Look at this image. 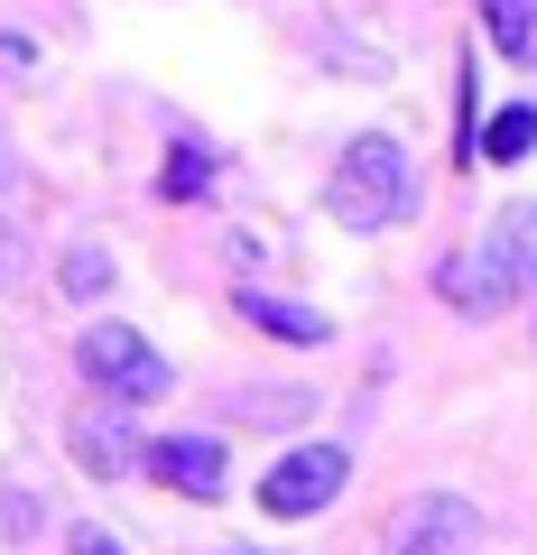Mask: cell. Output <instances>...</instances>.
I'll use <instances>...</instances> for the list:
<instances>
[{"mask_svg":"<svg viewBox=\"0 0 537 555\" xmlns=\"http://www.w3.org/2000/svg\"><path fill=\"white\" fill-rule=\"evenodd\" d=\"M436 297L455 306V315H473V324H491V315H510L519 297H537V195H519L473 259H445Z\"/></svg>","mask_w":537,"mask_h":555,"instance_id":"obj_1","label":"cell"},{"mask_svg":"<svg viewBox=\"0 0 537 555\" xmlns=\"http://www.w3.org/2000/svg\"><path fill=\"white\" fill-rule=\"evenodd\" d=\"M324 214L343 232H389V222L418 214V177H408V149L380 130H361L353 149L334 158V185H324Z\"/></svg>","mask_w":537,"mask_h":555,"instance_id":"obj_2","label":"cell"},{"mask_svg":"<svg viewBox=\"0 0 537 555\" xmlns=\"http://www.w3.org/2000/svg\"><path fill=\"white\" fill-rule=\"evenodd\" d=\"M75 361H84V379H93L102 398H120V408H158L167 398V361H158V343H149L140 324H93V334L75 343Z\"/></svg>","mask_w":537,"mask_h":555,"instance_id":"obj_3","label":"cell"},{"mask_svg":"<svg viewBox=\"0 0 537 555\" xmlns=\"http://www.w3.org/2000/svg\"><path fill=\"white\" fill-rule=\"evenodd\" d=\"M380 555H482V509L463 491H418L389 518Z\"/></svg>","mask_w":537,"mask_h":555,"instance_id":"obj_4","label":"cell"},{"mask_svg":"<svg viewBox=\"0 0 537 555\" xmlns=\"http://www.w3.org/2000/svg\"><path fill=\"white\" fill-rule=\"evenodd\" d=\"M353 481V454L343 444H297L287 463H269V481H259V509L269 518H316L324 500Z\"/></svg>","mask_w":537,"mask_h":555,"instance_id":"obj_5","label":"cell"},{"mask_svg":"<svg viewBox=\"0 0 537 555\" xmlns=\"http://www.w3.org/2000/svg\"><path fill=\"white\" fill-rule=\"evenodd\" d=\"M65 444H75V463H84L93 481H120V473H140V463H149L140 426H130L120 408H84L75 426H65Z\"/></svg>","mask_w":537,"mask_h":555,"instance_id":"obj_6","label":"cell"},{"mask_svg":"<svg viewBox=\"0 0 537 555\" xmlns=\"http://www.w3.org/2000/svg\"><path fill=\"white\" fill-rule=\"evenodd\" d=\"M140 473L158 491H177V500H214L222 491V436H158Z\"/></svg>","mask_w":537,"mask_h":555,"instance_id":"obj_7","label":"cell"},{"mask_svg":"<svg viewBox=\"0 0 537 555\" xmlns=\"http://www.w3.org/2000/svg\"><path fill=\"white\" fill-rule=\"evenodd\" d=\"M241 324H259V334H279V343H334V324L316 306H287L269 287H241Z\"/></svg>","mask_w":537,"mask_h":555,"instance_id":"obj_8","label":"cell"},{"mask_svg":"<svg viewBox=\"0 0 537 555\" xmlns=\"http://www.w3.org/2000/svg\"><path fill=\"white\" fill-rule=\"evenodd\" d=\"M158 195L167 204H204V195H214V149H204V139H177V149H167Z\"/></svg>","mask_w":537,"mask_h":555,"instance_id":"obj_9","label":"cell"},{"mask_svg":"<svg viewBox=\"0 0 537 555\" xmlns=\"http://www.w3.org/2000/svg\"><path fill=\"white\" fill-rule=\"evenodd\" d=\"M482 20H491V47L510 65H537V0H482Z\"/></svg>","mask_w":537,"mask_h":555,"instance_id":"obj_10","label":"cell"},{"mask_svg":"<svg viewBox=\"0 0 537 555\" xmlns=\"http://www.w3.org/2000/svg\"><path fill=\"white\" fill-rule=\"evenodd\" d=\"M537 149V102H510V112H491V130H482V158L491 167H519Z\"/></svg>","mask_w":537,"mask_h":555,"instance_id":"obj_11","label":"cell"},{"mask_svg":"<svg viewBox=\"0 0 537 555\" xmlns=\"http://www.w3.org/2000/svg\"><path fill=\"white\" fill-rule=\"evenodd\" d=\"M56 287L65 297H102V287H112V250H102V241H75L65 269H56Z\"/></svg>","mask_w":537,"mask_h":555,"instance_id":"obj_12","label":"cell"},{"mask_svg":"<svg viewBox=\"0 0 537 555\" xmlns=\"http://www.w3.org/2000/svg\"><path fill=\"white\" fill-rule=\"evenodd\" d=\"M0 537L20 546V537H38V500L20 491V481H0Z\"/></svg>","mask_w":537,"mask_h":555,"instance_id":"obj_13","label":"cell"},{"mask_svg":"<svg viewBox=\"0 0 537 555\" xmlns=\"http://www.w3.org/2000/svg\"><path fill=\"white\" fill-rule=\"evenodd\" d=\"M65 555H130V546H120L112 528H75V537H65Z\"/></svg>","mask_w":537,"mask_h":555,"instance_id":"obj_14","label":"cell"},{"mask_svg":"<svg viewBox=\"0 0 537 555\" xmlns=\"http://www.w3.org/2000/svg\"><path fill=\"white\" fill-rule=\"evenodd\" d=\"M28 65H38V56H28V38H20V28H0V75H28Z\"/></svg>","mask_w":537,"mask_h":555,"instance_id":"obj_15","label":"cell"},{"mask_svg":"<svg viewBox=\"0 0 537 555\" xmlns=\"http://www.w3.org/2000/svg\"><path fill=\"white\" fill-rule=\"evenodd\" d=\"M0 287H20V232H0Z\"/></svg>","mask_w":537,"mask_h":555,"instance_id":"obj_16","label":"cell"}]
</instances>
